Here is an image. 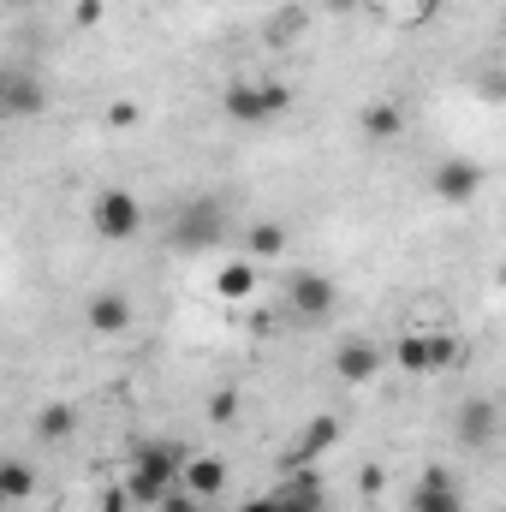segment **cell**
Masks as SVG:
<instances>
[{
    "label": "cell",
    "instance_id": "e0dca14e",
    "mask_svg": "<svg viewBox=\"0 0 506 512\" xmlns=\"http://www.w3.org/2000/svg\"><path fill=\"white\" fill-rule=\"evenodd\" d=\"M358 126H364V137H376V143H393V137H399V131H405V114H399V108H393V102H370V108H364V120H358Z\"/></svg>",
    "mask_w": 506,
    "mask_h": 512
},
{
    "label": "cell",
    "instance_id": "ba28073f",
    "mask_svg": "<svg viewBox=\"0 0 506 512\" xmlns=\"http://www.w3.org/2000/svg\"><path fill=\"white\" fill-rule=\"evenodd\" d=\"M387 364H393V346H376V340L334 346V382H346V387H370Z\"/></svg>",
    "mask_w": 506,
    "mask_h": 512
},
{
    "label": "cell",
    "instance_id": "ffe728a7",
    "mask_svg": "<svg viewBox=\"0 0 506 512\" xmlns=\"http://www.w3.org/2000/svg\"><path fill=\"white\" fill-rule=\"evenodd\" d=\"M292 36H304V6H286V12H274V24H268V42H292Z\"/></svg>",
    "mask_w": 506,
    "mask_h": 512
},
{
    "label": "cell",
    "instance_id": "4fadbf2b",
    "mask_svg": "<svg viewBox=\"0 0 506 512\" xmlns=\"http://www.w3.org/2000/svg\"><path fill=\"white\" fill-rule=\"evenodd\" d=\"M84 322H90L96 334H126L131 328V298L126 292H96L90 310H84Z\"/></svg>",
    "mask_w": 506,
    "mask_h": 512
},
{
    "label": "cell",
    "instance_id": "30bf717a",
    "mask_svg": "<svg viewBox=\"0 0 506 512\" xmlns=\"http://www.w3.org/2000/svg\"><path fill=\"white\" fill-rule=\"evenodd\" d=\"M411 512H465L459 483H453V471H447V465H423L417 495H411Z\"/></svg>",
    "mask_w": 506,
    "mask_h": 512
},
{
    "label": "cell",
    "instance_id": "9c48e42d",
    "mask_svg": "<svg viewBox=\"0 0 506 512\" xmlns=\"http://www.w3.org/2000/svg\"><path fill=\"white\" fill-rule=\"evenodd\" d=\"M453 435H459V447H495V435H501V399L471 393L459 405V417H453Z\"/></svg>",
    "mask_w": 506,
    "mask_h": 512
},
{
    "label": "cell",
    "instance_id": "7c38bea8",
    "mask_svg": "<svg viewBox=\"0 0 506 512\" xmlns=\"http://www.w3.org/2000/svg\"><path fill=\"white\" fill-rule=\"evenodd\" d=\"M0 108H6L12 120H36V114L48 108V90H42L36 78H24V72H6V84H0Z\"/></svg>",
    "mask_w": 506,
    "mask_h": 512
},
{
    "label": "cell",
    "instance_id": "8992f818",
    "mask_svg": "<svg viewBox=\"0 0 506 512\" xmlns=\"http://www.w3.org/2000/svg\"><path fill=\"white\" fill-rule=\"evenodd\" d=\"M334 304H340L334 274H316V268H292V274H286V310H292V316L322 322V316H334Z\"/></svg>",
    "mask_w": 506,
    "mask_h": 512
},
{
    "label": "cell",
    "instance_id": "7402d4cb",
    "mask_svg": "<svg viewBox=\"0 0 506 512\" xmlns=\"http://www.w3.org/2000/svg\"><path fill=\"white\" fill-rule=\"evenodd\" d=\"M209 417H215V423H233V417H239V399H233V393H215V399H209Z\"/></svg>",
    "mask_w": 506,
    "mask_h": 512
},
{
    "label": "cell",
    "instance_id": "cb8c5ba5",
    "mask_svg": "<svg viewBox=\"0 0 506 512\" xmlns=\"http://www.w3.org/2000/svg\"><path fill=\"white\" fill-rule=\"evenodd\" d=\"M108 126H137V102H114V108H108Z\"/></svg>",
    "mask_w": 506,
    "mask_h": 512
},
{
    "label": "cell",
    "instance_id": "5b68a950",
    "mask_svg": "<svg viewBox=\"0 0 506 512\" xmlns=\"http://www.w3.org/2000/svg\"><path fill=\"white\" fill-rule=\"evenodd\" d=\"M477 191H483V161H471V155L435 161V173H429V197H435V203L465 209V203H477Z\"/></svg>",
    "mask_w": 506,
    "mask_h": 512
},
{
    "label": "cell",
    "instance_id": "44dd1931",
    "mask_svg": "<svg viewBox=\"0 0 506 512\" xmlns=\"http://www.w3.org/2000/svg\"><path fill=\"white\" fill-rule=\"evenodd\" d=\"M155 512H203V501H197L191 489H173V495H167V501H161Z\"/></svg>",
    "mask_w": 506,
    "mask_h": 512
},
{
    "label": "cell",
    "instance_id": "2e32d148",
    "mask_svg": "<svg viewBox=\"0 0 506 512\" xmlns=\"http://www.w3.org/2000/svg\"><path fill=\"white\" fill-rule=\"evenodd\" d=\"M286 245H292V233H286L280 221H256L251 233H245V256H251V262H280Z\"/></svg>",
    "mask_w": 506,
    "mask_h": 512
},
{
    "label": "cell",
    "instance_id": "9a60e30c",
    "mask_svg": "<svg viewBox=\"0 0 506 512\" xmlns=\"http://www.w3.org/2000/svg\"><path fill=\"white\" fill-rule=\"evenodd\" d=\"M215 292L227 298V304H239V298H251L256 292V262L245 251L233 256V262H221V274H215Z\"/></svg>",
    "mask_w": 506,
    "mask_h": 512
},
{
    "label": "cell",
    "instance_id": "5bb4252c",
    "mask_svg": "<svg viewBox=\"0 0 506 512\" xmlns=\"http://www.w3.org/2000/svg\"><path fill=\"white\" fill-rule=\"evenodd\" d=\"M334 441H340V423H334V417H316V423H310V429L298 435V447L286 453V471H298V465H310V459H316V453H328Z\"/></svg>",
    "mask_w": 506,
    "mask_h": 512
},
{
    "label": "cell",
    "instance_id": "d4e9b609",
    "mask_svg": "<svg viewBox=\"0 0 506 512\" xmlns=\"http://www.w3.org/2000/svg\"><path fill=\"white\" fill-rule=\"evenodd\" d=\"M137 507V501H131L126 495V483H120V489H108V495H102V512H131Z\"/></svg>",
    "mask_w": 506,
    "mask_h": 512
},
{
    "label": "cell",
    "instance_id": "3957f363",
    "mask_svg": "<svg viewBox=\"0 0 506 512\" xmlns=\"http://www.w3.org/2000/svg\"><path fill=\"white\" fill-rule=\"evenodd\" d=\"M465 352H459V340L447 334V328H435V334H405L399 346H393V364L405 370V376H441V370H453Z\"/></svg>",
    "mask_w": 506,
    "mask_h": 512
},
{
    "label": "cell",
    "instance_id": "ac0fdd59",
    "mask_svg": "<svg viewBox=\"0 0 506 512\" xmlns=\"http://www.w3.org/2000/svg\"><path fill=\"white\" fill-rule=\"evenodd\" d=\"M30 495H36V471H30L24 459H6V465H0V501L18 507V501H30Z\"/></svg>",
    "mask_w": 506,
    "mask_h": 512
},
{
    "label": "cell",
    "instance_id": "d6986e66",
    "mask_svg": "<svg viewBox=\"0 0 506 512\" xmlns=\"http://www.w3.org/2000/svg\"><path fill=\"white\" fill-rule=\"evenodd\" d=\"M36 435L42 441H66L72 435V405H42L36 411Z\"/></svg>",
    "mask_w": 506,
    "mask_h": 512
},
{
    "label": "cell",
    "instance_id": "52a82bcc",
    "mask_svg": "<svg viewBox=\"0 0 506 512\" xmlns=\"http://www.w3.org/2000/svg\"><path fill=\"white\" fill-rule=\"evenodd\" d=\"M173 239H179L185 251H215V245L227 239V209H221L215 197L185 203V209H179V221H173Z\"/></svg>",
    "mask_w": 506,
    "mask_h": 512
},
{
    "label": "cell",
    "instance_id": "277c9868",
    "mask_svg": "<svg viewBox=\"0 0 506 512\" xmlns=\"http://www.w3.org/2000/svg\"><path fill=\"white\" fill-rule=\"evenodd\" d=\"M90 227H96V239H108V245H126L143 233V203L120 191V185H108V191H96L90 197Z\"/></svg>",
    "mask_w": 506,
    "mask_h": 512
},
{
    "label": "cell",
    "instance_id": "603a6c76",
    "mask_svg": "<svg viewBox=\"0 0 506 512\" xmlns=\"http://www.w3.org/2000/svg\"><path fill=\"white\" fill-rule=\"evenodd\" d=\"M239 512H298V507H286V501H280V495L268 489V495H251V501H245Z\"/></svg>",
    "mask_w": 506,
    "mask_h": 512
},
{
    "label": "cell",
    "instance_id": "4316f807",
    "mask_svg": "<svg viewBox=\"0 0 506 512\" xmlns=\"http://www.w3.org/2000/svg\"><path fill=\"white\" fill-rule=\"evenodd\" d=\"M495 280H501V292H506V262H501V274H495Z\"/></svg>",
    "mask_w": 506,
    "mask_h": 512
},
{
    "label": "cell",
    "instance_id": "6da1fadb",
    "mask_svg": "<svg viewBox=\"0 0 506 512\" xmlns=\"http://www.w3.org/2000/svg\"><path fill=\"white\" fill-rule=\"evenodd\" d=\"M179 477H185V453H179V441H149V447H137L126 465V495L137 507H161L173 489H179Z\"/></svg>",
    "mask_w": 506,
    "mask_h": 512
},
{
    "label": "cell",
    "instance_id": "8fae6325",
    "mask_svg": "<svg viewBox=\"0 0 506 512\" xmlns=\"http://www.w3.org/2000/svg\"><path fill=\"white\" fill-rule=\"evenodd\" d=\"M179 489H191L197 501H221V495H227V465H221L215 453H191V459H185Z\"/></svg>",
    "mask_w": 506,
    "mask_h": 512
},
{
    "label": "cell",
    "instance_id": "7a4b0ae2",
    "mask_svg": "<svg viewBox=\"0 0 506 512\" xmlns=\"http://www.w3.org/2000/svg\"><path fill=\"white\" fill-rule=\"evenodd\" d=\"M221 108H227V120H239V126H268V120H280V114L292 108V90L274 84V78H239V84H227Z\"/></svg>",
    "mask_w": 506,
    "mask_h": 512
},
{
    "label": "cell",
    "instance_id": "484cf974",
    "mask_svg": "<svg viewBox=\"0 0 506 512\" xmlns=\"http://www.w3.org/2000/svg\"><path fill=\"white\" fill-rule=\"evenodd\" d=\"M102 18V0H78V24H96Z\"/></svg>",
    "mask_w": 506,
    "mask_h": 512
}]
</instances>
